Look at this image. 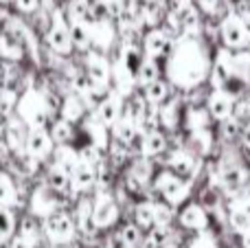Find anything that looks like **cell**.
Masks as SVG:
<instances>
[{
  "label": "cell",
  "mask_w": 250,
  "mask_h": 248,
  "mask_svg": "<svg viewBox=\"0 0 250 248\" xmlns=\"http://www.w3.org/2000/svg\"><path fill=\"white\" fill-rule=\"evenodd\" d=\"M208 68L211 60L202 44L193 38H182L169 57V77L180 88H193L207 77Z\"/></svg>",
  "instance_id": "1"
},
{
  "label": "cell",
  "mask_w": 250,
  "mask_h": 248,
  "mask_svg": "<svg viewBox=\"0 0 250 248\" xmlns=\"http://www.w3.org/2000/svg\"><path fill=\"white\" fill-rule=\"evenodd\" d=\"M250 75V53L242 55H230V53L222 51L217 55V62L213 66V83L217 90L226 92V95H235L244 88Z\"/></svg>",
  "instance_id": "2"
},
{
  "label": "cell",
  "mask_w": 250,
  "mask_h": 248,
  "mask_svg": "<svg viewBox=\"0 0 250 248\" xmlns=\"http://www.w3.org/2000/svg\"><path fill=\"white\" fill-rule=\"evenodd\" d=\"M16 105H18V114H20L22 123H26L31 130L44 127V123L48 119V103L38 90L29 88Z\"/></svg>",
  "instance_id": "3"
},
{
  "label": "cell",
  "mask_w": 250,
  "mask_h": 248,
  "mask_svg": "<svg viewBox=\"0 0 250 248\" xmlns=\"http://www.w3.org/2000/svg\"><path fill=\"white\" fill-rule=\"evenodd\" d=\"M44 233L46 237L57 246H66L73 244L75 237V222L70 220L68 213L64 211H55L48 218H44Z\"/></svg>",
  "instance_id": "4"
},
{
  "label": "cell",
  "mask_w": 250,
  "mask_h": 248,
  "mask_svg": "<svg viewBox=\"0 0 250 248\" xmlns=\"http://www.w3.org/2000/svg\"><path fill=\"white\" fill-rule=\"evenodd\" d=\"M156 189L163 193V198L169 205H180V202L189 196V185L178 174H171V171H163V174L156 178Z\"/></svg>",
  "instance_id": "5"
},
{
  "label": "cell",
  "mask_w": 250,
  "mask_h": 248,
  "mask_svg": "<svg viewBox=\"0 0 250 248\" xmlns=\"http://www.w3.org/2000/svg\"><path fill=\"white\" fill-rule=\"evenodd\" d=\"M222 40L226 48H244L250 44V33L239 16H229L222 22Z\"/></svg>",
  "instance_id": "6"
},
{
  "label": "cell",
  "mask_w": 250,
  "mask_h": 248,
  "mask_svg": "<svg viewBox=\"0 0 250 248\" xmlns=\"http://www.w3.org/2000/svg\"><path fill=\"white\" fill-rule=\"evenodd\" d=\"M60 205H62V193H57L55 189H51L46 185V187L35 189L33 198H31V213L40 215V218H48L51 213L60 211Z\"/></svg>",
  "instance_id": "7"
},
{
  "label": "cell",
  "mask_w": 250,
  "mask_h": 248,
  "mask_svg": "<svg viewBox=\"0 0 250 248\" xmlns=\"http://www.w3.org/2000/svg\"><path fill=\"white\" fill-rule=\"evenodd\" d=\"M48 46L55 53H60V55H68L70 46H73V42H70V26L64 22V16L60 11H55L53 24L48 29Z\"/></svg>",
  "instance_id": "8"
},
{
  "label": "cell",
  "mask_w": 250,
  "mask_h": 248,
  "mask_svg": "<svg viewBox=\"0 0 250 248\" xmlns=\"http://www.w3.org/2000/svg\"><path fill=\"white\" fill-rule=\"evenodd\" d=\"M119 218V207L108 193H99L92 205V227L105 228L110 224H114Z\"/></svg>",
  "instance_id": "9"
},
{
  "label": "cell",
  "mask_w": 250,
  "mask_h": 248,
  "mask_svg": "<svg viewBox=\"0 0 250 248\" xmlns=\"http://www.w3.org/2000/svg\"><path fill=\"white\" fill-rule=\"evenodd\" d=\"M86 66H88V79H90V83L97 90H104L108 86L110 77H112V68H110L108 60L101 53H90L86 60Z\"/></svg>",
  "instance_id": "10"
},
{
  "label": "cell",
  "mask_w": 250,
  "mask_h": 248,
  "mask_svg": "<svg viewBox=\"0 0 250 248\" xmlns=\"http://www.w3.org/2000/svg\"><path fill=\"white\" fill-rule=\"evenodd\" d=\"M24 145H26V154H29L33 161H44L53 149V139L44 127H38V130H31L29 134H26Z\"/></svg>",
  "instance_id": "11"
},
{
  "label": "cell",
  "mask_w": 250,
  "mask_h": 248,
  "mask_svg": "<svg viewBox=\"0 0 250 248\" xmlns=\"http://www.w3.org/2000/svg\"><path fill=\"white\" fill-rule=\"evenodd\" d=\"M235 105H233V97L226 95L222 90H213L208 97V114L217 121H229V117L233 114Z\"/></svg>",
  "instance_id": "12"
},
{
  "label": "cell",
  "mask_w": 250,
  "mask_h": 248,
  "mask_svg": "<svg viewBox=\"0 0 250 248\" xmlns=\"http://www.w3.org/2000/svg\"><path fill=\"white\" fill-rule=\"evenodd\" d=\"M92 183H95V167L79 158L75 163L73 171H70V189L73 191H86L92 187Z\"/></svg>",
  "instance_id": "13"
},
{
  "label": "cell",
  "mask_w": 250,
  "mask_h": 248,
  "mask_svg": "<svg viewBox=\"0 0 250 248\" xmlns=\"http://www.w3.org/2000/svg\"><path fill=\"white\" fill-rule=\"evenodd\" d=\"M88 31H90V42L99 48H110L114 40V26L110 24L108 18H97L88 24Z\"/></svg>",
  "instance_id": "14"
},
{
  "label": "cell",
  "mask_w": 250,
  "mask_h": 248,
  "mask_svg": "<svg viewBox=\"0 0 250 248\" xmlns=\"http://www.w3.org/2000/svg\"><path fill=\"white\" fill-rule=\"evenodd\" d=\"M121 119V99L117 95H110L108 99H104L99 103V110H97V121L108 130V127H114Z\"/></svg>",
  "instance_id": "15"
},
{
  "label": "cell",
  "mask_w": 250,
  "mask_h": 248,
  "mask_svg": "<svg viewBox=\"0 0 250 248\" xmlns=\"http://www.w3.org/2000/svg\"><path fill=\"white\" fill-rule=\"evenodd\" d=\"M171 48V40L165 31H151L149 35L145 38V53L147 60H158V57H165Z\"/></svg>",
  "instance_id": "16"
},
{
  "label": "cell",
  "mask_w": 250,
  "mask_h": 248,
  "mask_svg": "<svg viewBox=\"0 0 250 248\" xmlns=\"http://www.w3.org/2000/svg\"><path fill=\"white\" fill-rule=\"evenodd\" d=\"M180 224L185 228H193V231H204L208 224V215L204 211V207L200 205H189L180 213Z\"/></svg>",
  "instance_id": "17"
},
{
  "label": "cell",
  "mask_w": 250,
  "mask_h": 248,
  "mask_svg": "<svg viewBox=\"0 0 250 248\" xmlns=\"http://www.w3.org/2000/svg\"><path fill=\"white\" fill-rule=\"evenodd\" d=\"M48 187L55 189L57 193H66L70 189V171L66 169V165L57 163L51 171H48Z\"/></svg>",
  "instance_id": "18"
},
{
  "label": "cell",
  "mask_w": 250,
  "mask_h": 248,
  "mask_svg": "<svg viewBox=\"0 0 250 248\" xmlns=\"http://www.w3.org/2000/svg\"><path fill=\"white\" fill-rule=\"evenodd\" d=\"M16 202H18V193H16V185H13L11 176L0 171V207L9 209Z\"/></svg>",
  "instance_id": "19"
},
{
  "label": "cell",
  "mask_w": 250,
  "mask_h": 248,
  "mask_svg": "<svg viewBox=\"0 0 250 248\" xmlns=\"http://www.w3.org/2000/svg\"><path fill=\"white\" fill-rule=\"evenodd\" d=\"M169 165L178 171V176H191L195 171V158L187 152H176L169 161Z\"/></svg>",
  "instance_id": "20"
},
{
  "label": "cell",
  "mask_w": 250,
  "mask_h": 248,
  "mask_svg": "<svg viewBox=\"0 0 250 248\" xmlns=\"http://www.w3.org/2000/svg\"><path fill=\"white\" fill-rule=\"evenodd\" d=\"M136 82L143 83V86H151L154 82H158V64H156V60L141 62L138 73H136Z\"/></svg>",
  "instance_id": "21"
},
{
  "label": "cell",
  "mask_w": 250,
  "mask_h": 248,
  "mask_svg": "<svg viewBox=\"0 0 250 248\" xmlns=\"http://www.w3.org/2000/svg\"><path fill=\"white\" fill-rule=\"evenodd\" d=\"M90 4H88V0H73L68 7V20L70 24H88V20H90Z\"/></svg>",
  "instance_id": "22"
},
{
  "label": "cell",
  "mask_w": 250,
  "mask_h": 248,
  "mask_svg": "<svg viewBox=\"0 0 250 248\" xmlns=\"http://www.w3.org/2000/svg\"><path fill=\"white\" fill-rule=\"evenodd\" d=\"M136 130H138L136 121L132 117H125V119H119V123L114 125V136H117L119 143H129L136 136Z\"/></svg>",
  "instance_id": "23"
},
{
  "label": "cell",
  "mask_w": 250,
  "mask_h": 248,
  "mask_svg": "<svg viewBox=\"0 0 250 248\" xmlns=\"http://www.w3.org/2000/svg\"><path fill=\"white\" fill-rule=\"evenodd\" d=\"M163 149H165V136L160 132H149L141 145L143 156H158Z\"/></svg>",
  "instance_id": "24"
},
{
  "label": "cell",
  "mask_w": 250,
  "mask_h": 248,
  "mask_svg": "<svg viewBox=\"0 0 250 248\" xmlns=\"http://www.w3.org/2000/svg\"><path fill=\"white\" fill-rule=\"evenodd\" d=\"M82 114H83V103H82V101H79L75 95L66 97L64 105H62V119L70 123V121H79V119H82Z\"/></svg>",
  "instance_id": "25"
},
{
  "label": "cell",
  "mask_w": 250,
  "mask_h": 248,
  "mask_svg": "<svg viewBox=\"0 0 250 248\" xmlns=\"http://www.w3.org/2000/svg\"><path fill=\"white\" fill-rule=\"evenodd\" d=\"M86 132L90 134L92 147L104 149L105 145H108V143H105V139H108V136H105V127L101 125L97 119H88V121H86Z\"/></svg>",
  "instance_id": "26"
},
{
  "label": "cell",
  "mask_w": 250,
  "mask_h": 248,
  "mask_svg": "<svg viewBox=\"0 0 250 248\" xmlns=\"http://www.w3.org/2000/svg\"><path fill=\"white\" fill-rule=\"evenodd\" d=\"M70 42H73V46L82 48V51H86L88 46H90V31H88V24H70Z\"/></svg>",
  "instance_id": "27"
},
{
  "label": "cell",
  "mask_w": 250,
  "mask_h": 248,
  "mask_svg": "<svg viewBox=\"0 0 250 248\" xmlns=\"http://www.w3.org/2000/svg\"><path fill=\"white\" fill-rule=\"evenodd\" d=\"M4 134H7V143H9V147H11V149H20L22 143H26L24 130H22V123L20 121H9Z\"/></svg>",
  "instance_id": "28"
},
{
  "label": "cell",
  "mask_w": 250,
  "mask_h": 248,
  "mask_svg": "<svg viewBox=\"0 0 250 248\" xmlns=\"http://www.w3.org/2000/svg\"><path fill=\"white\" fill-rule=\"evenodd\" d=\"M230 224H233V228H237V231H242V233L250 228V220H248L246 211H244L239 200H235L233 207H230Z\"/></svg>",
  "instance_id": "29"
},
{
  "label": "cell",
  "mask_w": 250,
  "mask_h": 248,
  "mask_svg": "<svg viewBox=\"0 0 250 248\" xmlns=\"http://www.w3.org/2000/svg\"><path fill=\"white\" fill-rule=\"evenodd\" d=\"M222 183H224L226 189H239L244 183H246V171L242 167H230L222 174Z\"/></svg>",
  "instance_id": "30"
},
{
  "label": "cell",
  "mask_w": 250,
  "mask_h": 248,
  "mask_svg": "<svg viewBox=\"0 0 250 248\" xmlns=\"http://www.w3.org/2000/svg\"><path fill=\"white\" fill-rule=\"evenodd\" d=\"M20 237H22V240H26L29 244L38 246V242H40V227H38V222H35L33 218H24L20 222Z\"/></svg>",
  "instance_id": "31"
},
{
  "label": "cell",
  "mask_w": 250,
  "mask_h": 248,
  "mask_svg": "<svg viewBox=\"0 0 250 248\" xmlns=\"http://www.w3.org/2000/svg\"><path fill=\"white\" fill-rule=\"evenodd\" d=\"M147 178H149V165L145 161H136L132 165V169H129V185L141 187V185L147 183Z\"/></svg>",
  "instance_id": "32"
},
{
  "label": "cell",
  "mask_w": 250,
  "mask_h": 248,
  "mask_svg": "<svg viewBox=\"0 0 250 248\" xmlns=\"http://www.w3.org/2000/svg\"><path fill=\"white\" fill-rule=\"evenodd\" d=\"M51 139L55 141V143H68L70 139H73V125H70L68 121H64V119H60V121L53 123V132H51Z\"/></svg>",
  "instance_id": "33"
},
{
  "label": "cell",
  "mask_w": 250,
  "mask_h": 248,
  "mask_svg": "<svg viewBox=\"0 0 250 248\" xmlns=\"http://www.w3.org/2000/svg\"><path fill=\"white\" fill-rule=\"evenodd\" d=\"M13 228H16V218L9 209L0 207V242H7L13 235Z\"/></svg>",
  "instance_id": "34"
},
{
  "label": "cell",
  "mask_w": 250,
  "mask_h": 248,
  "mask_svg": "<svg viewBox=\"0 0 250 248\" xmlns=\"http://www.w3.org/2000/svg\"><path fill=\"white\" fill-rule=\"evenodd\" d=\"M136 224L141 228L154 227V205L151 202H143V205L136 207Z\"/></svg>",
  "instance_id": "35"
},
{
  "label": "cell",
  "mask_w": 250,
  "mask_h": 248,
  "mask_svg": "<svg viewBox=\"0 0 250 248\" xmlns=\"http://www.w3.org/2000/svg\"><path fill=\"white\" fill-rule=\"evenodd\" d=\"M145 97L151 105H160L165 99H167V86H165L163 82H154L151 86H147Z\"/></svg>",
  "instance_id": "36"
},
{
  "label": "cell",
  "mask_w": 250,
  "mask_h": 248,
  "mask_svg": "<svg viewBox=\"0 0 250 248\" xmlns=\"http://www.w3.org/2000/svg\"><path fill=\"white\" fill-rule=\"evenodd\" d=\"M178 112H180V103L171 101L169 105H165V108L160 110V119H163V123L167 127H173L178 123Z\"/></svg>",
  "instance_id": "37"
},
{
  "label": "cell",
  "mask_w": 250,
  "mask_h": 248,
  "mask_svg": "<svg viewBox=\"0 0 250 248\" xmlns=\"http://www.w3.org/2000/svg\"><path fill=\"white\" fill-rule=\"evenodd\" d=\"M121 242L127 248H136L138 246V242H141V228L138 227H134V224H129V227H125L123 231H121Z\"/></svg>",
  "instance_id": "38"
},
{
  "label": "cell",
  "mask_w": 250,
  "mask_h": 248,
  "mask_svg": "<svg viewBox=\"0 0 250 248\" xmlns=\"http://www.w3.org/2000/svg\"><path fill=\"white\" fill-rule=\"evenodd\" d=\"M207 112L204 110H200V108H191V112H189V127L193 132H198V130H207Z\"/></svg>",
  "instance_id": "39"
},
{
  "label": "cell",
  "mask_w": 250,
  "mask_h": 248,
  "mask_svg": "<svg viewBox=\"0 0 250 248\" xmlns=\"http://www.w3.org/2000/svg\"><path fill=\"white\" fill-rule=\"evenodd\" d=\"M171 218H173V213H171V209H169V207L154 205V224H156V227H165V228H167L169 222H171Z\"/></svg>",
  "instance_id": "40"
},
{
  "label": "cell",
  "mask_w": 250,
  "mask_h": 248,
  "mask_svg": "<svg viewBox=\"0 0 250 248\" xmlns=\"http://www.w3.org/2000/svg\"><path fill=\"white\" fill-rule=\"evenodd\" d=\"M79 227H82L83 231H90V227H92V209L88 202H83V205L79 207Z\"/></svg>",
  "instance_id": "41"
},
{
  "label": "cell",
  "mask_w": 250,
  "mask_h": 248,
  "mask_svg": "<svg viewBox=\"0 0 250 248\" xmlns=\"http://www.w3.org/2000/svg\"><path fill=\"white\" fill-rule=\"evenodd\" d=\"M193 143H198L200 152H208V147H211V134H208V130L193 132Z\"/></svg>",
  "instance_id": "42"
},
{
  "label": "cell",
  "mask_w": 250,
  "mask_h": 248,
  "mask_svg": "<svg viewBox=\"0 0 250 248\" xmlns=\"http://www.w3.org/2000/svg\"><path fill=\"white\" fill-rule=\"evenodd\" d=\"M11 105H16V92L2 88V92H0V110L7 114L11 110Z\"/></svg>",
  "instance_id": "43"
},
{
  "label": "cell",
  "mask_w": 250,
  "mask_h": 248,
  "mask_svg": "<svg viewBox=\"0 0 250 248\" xmlns=\"http://www.w3.org/2000/svg\"><path fill=\"white\" fill-rule=\"evenodd\" d=\"M38 2L40 0H16V7L20 9L22 13H31L38 9Z\"/></svg>",
  "instance_id": "44"
},
{
  "label": "cell",
  "mask_w": 250,
  "mask_h": 248,
  "mask_svg": "<svg viewBox=\"0 0 250 248\" xmlns=\"http://www.w3.org/2000/svg\"><path fill=\"white\" fill-rule=\"evenodd\" d=\"M191 248H217V246H215V242H213L211 237L202 235V237H198V240L191 244Z\"/></svg>",
  "instance_id": "45"
},
{
  "label": "cell",
  "mask_w": 250,
  "mask_h": 248,
  "mask_svg": "<svg viewBox=\"0 0 250 248\" xmlns=\"http://www.w3.org/2000/svg\"><path fill=\"white\" fill-rule=\"evenodd\" d=\"M217 4H220V0H200V7H202L207 13H213V11H215Z\"/></svg>",
  "instance_id": "46"
},
{
  "label": "cell",
  "mask_w": 250,
  "mask_h": 248,
  "mask_svg": "<svg viewBox=\"0 0 250 248\" xmlns=\"http://www.w3.org/2000/svg\"><path fill=\"white\" fill-rule=\"evenodd\" d=\"M11 248H35V246H33V244H29V242H26V240H22V237L18 235L16 240L11 242Z\"/></svg>",
  "instance_id": "47"
},
{
  "label": "cell",
  "mask_w": 250,
  "mask_h": 248,
  "mask_svg": "<svg viewBox=\"0 0 250 248\" xmlns=\"http://www.w3.org/2000/svg\"><path fill=\"white\" fill-rule=\"evenodd\" d=\"M204 202H207V205H213V207H215V205H217V193H215V191H204Z\"/></svg>",
  "instance_id": "48"
},
{
  "label": "cell",
  "mask_w": 250,
  "mask_h": 248,
  "mask_svg": "<svg viewBox=\"0 0 250 248\" xmlns=\"http://www.w3.org/2000/svg\"><path fill=\"white\" fill-rule=\"evenodd\" d=\"M224 132H226V136H233L235 132H237V121H226Z\"/></svg>",
  "instance_id": "49"
},
{
  "label": "cell",
  "mask_w": 250,
  "mask_h": 248,
  "mask_svg": "<svg viewBox=\"0 0 250 248\" xmlns=\"http://www.w3.org/2000/svg\"><path fill=\"white\" fill-rule=\"evenodd\" d=\"M239 202H242L244 211H246V215H248V220H250V193L246 191V196H244V198H242V200H239Z\"/></svg>",
  "instance_id": "50"
},
{
  "label": "cell",
  "mask_w": 250,
  "mask_h": 248,
  "mask_svg": "<svg viewBox=\"0 0 250 248\" xmlns=\"http://www.w3.org/2000/svg\"><path fill=\"white\" fill-rule=\"evenodd\" d=\"M244 143L246 147H250V123H246V130H244Z\"/></svg>",
  "instance_id": "51"
},
{
  "label": "cell",
  "mask_w": 250,
  "mask_h": 248,
  "mask_svg": "<svg viewBox=\"0 0 250 248\" xmlns=\"http://www.w3.org/2000/svg\"><path fill=\"white\" fill-rule=\"evenodd\" d=\"M244 248H250V228L244 231Z\"/></svg>",
  "instance_id": "52"
},
{
  "label": "cell",
  "mask_w": 250,
  "mask_h": 248,
  "mask_svg": "<svg viewBox=\"0 0 250 248\" xmlns=\"http://www.w3.org/2000/svg\"><path fill=\"white\" fill-rule=\"evenodd\" d=\"M62 248H79L77 244H66V246H62Z\"/></svg>",
  "instance_id": "53"
},
{
  "label": "cell",
  "mask_w": 250,
  "mask_h": 248,
  "mask_svg": "<svg viewBox=\"0 0 250 248\" xmlns=\"http://www.w3.org/2000/svg\"><path fill=\"white\" fill-rule=\"evenodd\" d=\"M0 2H9V0H0Z\"/></svg>",
  "instance_id": "54"
}]
</instances>
